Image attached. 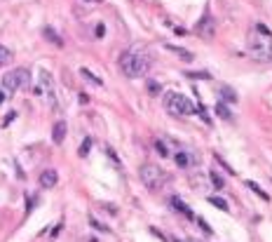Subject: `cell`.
Segmentation results:
<instances>
[{"label": "cell", "instance_id": "8992f818", "mask_svg": "<svg viewBox=\"0 0 272 242\" xmlns=\"http://www.w3.org/2000/svg\"><path fill=\"white\" fill-rule=\"evenodd\" d=\"M38 80H40V85L33 89V94L35 97H45V99L50 101V106H56V85L52 80V76L47 71H40Z\"/></svg>", "mask_w": 272, "mask_h": 242}, {"label": "cell", "instance_id": "d6986e66", "mask_svg": "<svg viewBox=\"0 0 272 242\" xmlns=\"http://www.w3.org/2000/svg\"><path fill=\"white\" fill-rule=\"evenodd\" d=\"M155 148H157V153H160V155H164V158L169 155V151H167V146H164V141H160V139L155 141Z\"/></svg>", "mask_w": 272, "mask_h": 242}, {"label": "cell", "instance_id": "52a82bcc", "mask_svg": "<svg viewBox=\"0 0 272 242\" xmlns=\"http://www.w3.org/2000/svg\"><path fill=\"white\" fill-rule=\"evenodd\" d=\"M195 33L200 35V38H214V33H216V26H214V19L209 17V14H204V17L197 22V26H195Z\"/></svg>", "mask_w": 272, "mask_h": 242}, {"label": "cell", "instance_id": "3957f363", "mask_svg": "<svg viewBox=\"0 0 272 242\" xmlns=\"http://www.w3.org/2000/svg\"><path fill=\"white\" fill-rule=\"evenodd\" d=\"M164 108H167V113L174 118H185V116H195V113H197V106H195L185 94H178V92L164 94Z\"/></svg>", "mask_w": 272, "mask_h": 242}, {"label": "cell", "instance_id": "cb8c5ba5", "mask_svg": "<svg viewBox=\"0 0 272 242\" xmlns=\"http://www.w3.org/2000/svg\"><path fill=\"white\" fill-rule=\"evenodd\" d=\"M7 97H10V89H5L3 85H0V104H5Z\"/></svg>", "mask_w": 272, "mask_h": 242}, {"label": "cell", "instance_id": "7a4b0ae2", "mask_svg": "<svg viewBox=\"0 0 272 242\" xmlns=\"http://www.w3.org/2000/svg\"><path fill=\"white\" fill-rule=\"evenodd\" d=\"M117 64H120V71L127 78H143L150 71V59L143 52V47H139V45L124 50L120 54V59H117Z\"/></svg>", "mask_w": 272, "mask_h": 242}, {"label": "cell", "instance_id": "4fadbf2b", "mask_svg": "<svg viewBox=\"0 0 272 242\" xmlns=\"http://www.w3.org/2000/svg\"><path fill=\"white\" fill-rule=\"evenodd\" d=\"M10 61H12V52L7 50V47H3V45H0V66H7Z\"/></svg>", "mask_w": 272, "mask_h": 242}, {"label": "cell", "instance_id": "d4e9b609", "mask_svg": "<svg viewBox=\"0 0 272 242\" xmlns=\"http://www.w3.org/2000/svg\"><path fill=\"white\" fill-rule=\"evenodd\" d=\"M188 242H200V240H188Z\"/></svg>", "mask_w": 272, "mask_h": 242}, {"label": "cell", "instance_id": "44dd1931", "mask_svg": "<svg viewBox=\"0 0 272 242\" xmlns=\"http://www.w3.org/2000/svg\"><path fill=\"white\" fill-rule=\"evenodd\" d=\"M209 179H211V181H214V186H216V188H223V181H221V176H218L216 172H209Z\"/></svg>", "mask_w": 272, "mask_h": 242}, {"label": "cell", "instance_id": "6da1fadb", "mask_svg": "<svg viewBox=\"0 0 272 242\" xmlns=\"http://www.w3.org/2000/svg\"><path fill=\"white\" fill-rule=\"evenodd\" d=\"M249 52L256 61L272 64V31L265 24H254L249 31Z\"/></svg>", "mask_w": 272, "mask_h": 242}, {"label": "cell", "instance_id": "ac0fdd59", "mask_svg": "<svg viewBox=\"0 0 272 242\" xmlns=\"http://www.w3.org/2000/svg\"><path fill=\"white\" fill-rule=\"evenodd\" d=\"M45 38L50 40V43H56V45H61V38H59V35H56L54 31H52V28H45Z\"/></svg>", "mask_w": 272, "mask_h": 242}, {"label": "cell", "instance_id": "30bf717a", "mask_svg": "<svg viewBox=\"0 0 272 242\" xmlns=\"http://www.w3.org/2000/svg\"><path fill=\"white\" fill-rule=\"evenodd\" d=\"M66 122L64 120H59V122H54V129H52V141L54 143H64V139H66Z\"/></svg>", "mask_w": 272, "mask_h": 242}, {"label": "cell", "instance_id": "8fae6325", "mask_svg": "<svg viewBox=\"0 0 272 242\" xmlns=\"http://www.w3.org/2000/svg\"><path fill=\"white\" fill-rule=\"evenodd\" d=\"M164 50H169V52H174V54H178V59H183V61H190L193 59V52H188V50H183V47H176V45H164Z\"/></svg>", "mask_w": 272, "mask_h": 242}, {"label": "cell", "instance_id": "7402d4cb", "mask_svg": "<svg viewBox=\"0 0 272 242\" xmlns=\"http://www.w3.org/2000/svg\"><path fill=\"white\" fill-rule=\"evenodd\" d=\"M223 97H228V101H237V94H235L230 87H223Z\"/></svg>", "mask_w": 272, "mask_h": 242}, {"label": "cell", "instance_id": "ba28073f", "mask_svg": "<svg viewBox=\"0 0 272 242\" xmlns=\"http://www.w3.org/2000/svg\"><path fill=\"white\" fill-rule=\"evenodd\" d=\"M174 160H176V165L183 167V170H190V167H195V162H197V158H195L190 151H185V148L176 151V153H174Z\"/></svg>", "mask_w": 272, "mask_h": 242}, {"label": "cell", "instance_id": "5b68a950", "mask_svg": "<svg viewBox=\"0 0 272 242\" xmlns=\"http://www.w3.org/2000/svg\"><path fill=\"white\" fill-rule=\"evenodd\" d=\"M3 87L10 92H19V89L31 87V71L28 68H14V71L3 76Z\"/></svg>", "mask_w": 272, "mask_h": 242}, {"label": "cell", "instance_id": "277c9868", "mask_svg": "<svg viewBox=\"0 0 272 242\" xmlns=\"http://www.w3.org/2000/svg\"><path fill=\"white\" fill-rule=\"evenodd\" d=\"M139 176H141V181H143V186L150 188V191H160L167 183V172L162 170V167L153 165V162H145L139 170Z\"/></svg>", "mask_w": 272, "mask_h": 242}, {"label": "cell", "instance_id": "2e32d148", "mask_svg": "<svg viewBox=\"0 0 272 242\" xmlns=\"http://www.w3.org/2000/svg\"><path fill=\"white\" fill-rule=\"evenodd\" d=\"M246 186L251 188V191L256 193V195H258V198H263V200H267V193L263 191V188H258V183H254V181H246Z\"/></svg>", "mask_w": 272, "mask_h": 242}, {"label": "cell", "instance_id": "7c38bea8", "mask_svg": "<svg viewBox=\"0 0 272 242\" xmlns=\"http://www.w3.org/2000/svg\"><path fill=\"white\" fill-rule=\"evenodd\" d=\"M172 204L178 209V212H181V214H185V216H188V219H195V214H193V212H190V209L185 207V204L181 202V200H178V198H172Z\"/></svg>", "mask_w": 272, "mask_h": 242}, {"label": "cell", "instance_id": "603a6c76", "mask_svg": "<svg viewBox=\"0 0 272 242\" xmlns=\"http://www.w3.org/2000/svg\"><path fill=\"white\" fill-rule=\"evenodd\" d=\"M148 92H153V94H157V92H162V87H160V83H148Z\"/></svg>", "mask_w": 272, "mask_h": 242}, {"label": "cell", "instance_id": "e0dca14e", "mask_svg": "<svg viewBox=\"0 0 272 242\" xmlns=\"http://www.w3.org/2000/svg\"><path fill=\"white\" fill-rule=\"evenodd\" d=\"M216 113H218L221 118H225V120H230V118H233L230 108H228V106H223V104H218V106H216Z\"/></svg>", "mask_w": 272, "mask_h": 242}, {"label": "cell", "instance_id": "9c48e42d", "mask_svg": "<svg viewBox=\"0 0 272 242\" xmlns=\"http://www.w3.org/2000/svg\"><path fill=\"white\" fill-rule=\"evenodd\" d=\"M56 181H59L56 170H43V172H40V186H43V188H54Z\"/></svg>", "mask_w": 272, "mask_h": 242}, {"label": "cell", "instance_id": "ffe728a7", "mask_svg": "<svg viewBox=\"0 0 272 242\" xmlns=\"http://www.w3.org/2000/svg\"><path fill=\"white\" fill-rule=\"evenodd\" d=\"M89 148H92V139H85V141H82V146H80V155L85 158V155L89 153Z\"/></svg>", "mask_w": 272, "mask_h": 242}, {"label": "cell", "instance_id": "5bb4252c", "mask_svg": "<svg viewBox=\"0 0 272 242\" xmlns=\"http://www.w3.org/2000/svg\"><path fill=\"white\" fill-rule=\"evenodd\" d=\"M80 76L85 78V80H89V83H94V85H101V78H96L92 71H87V68H80Z\"/></svg>", "mask_w": 272, "mask_h": 242}, {"label": "cell", "instance_id": "9a60e30c", "mask_svg": "<svg viewBox=\"0 0 272 242\" xmlns=\"http://www.w3.org/2000/svg\"><path fill=\"white\" fill-rule=\"evenodd\" d=\"M209 202L214 204V207H218V209H225V212H228V202H225V200H223V198H216V195H209Z\"/></svg>", "mask_w": 272, "mask_h": 242}]
</instances>
